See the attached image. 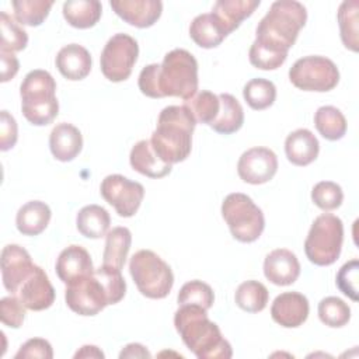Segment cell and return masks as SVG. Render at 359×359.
Masks as SVG:
<instances>
[{
	"instance_id": "1",
	"label": "cell",
	"mask_w": 359,
	"mask_h": 359,
	"mask_svg": "<svg viewBox=\"0 0 359 359\" xmlns=\"http://www.w3.org/2000/svg\"><path fill=\"white\" fill-rule=\"evenodd\" d=\"M208 310L184 304L174 314V325L187 348L199 359H230L233 349L217 324L209 320Z\"/></svg>"
},
{
	"instance_id": "2",
	"label": "cell",
	"mask_w": 359,
	"mask_h": 359,
	"mask_svg": "<svg viewBox=\"0 0 359 359\" xmlns=\"http://www.w3.org/2000/svg\"><path fill=\"white\" fill-rule=\"evenodd\" d=\"M196 121L187 105H168L161 109L150 143L158 158L167 164L184 161L192 149Z\"/></svg>"
},
{
	"instance_id": "3",
	"label": "cell",
	"mask_w": 359,
	"mask_h": 359,
	"mask_svg": "<svg viewBox=\"0 0 359 359\" xmlns=\"http://www.w3.org/2000/svg\"><path fill=\"white\" fill-rule=\"evenodd\" d=\"M307 21L306 7L296 0L273 1L257 27L255 41L272 50L287 53Z\"/></svg>"
},
{
	"instance_id": "4",
	"label": "cell",
	"mask_w": 359,
	"mask_h": 359,
	"mask_svg": "<svg viewBox=\"0 0 359 359\" xmlns=\"http://www.w3.org/2000/svg\"><path fill=\"white\" fill-rule=\"evenodd\" d=\"M21 111L25 119L35 126L49 125L59 111L56 81L42 69L31 70L20 86Z\"/></svg>"
},
{
	"instance_id": "5",
	"label": "cell",
	"mask_w": 359,
	"mask_h": 359,
	"mask_svg": "<svg viewBox=\"0 0 359 359\" xmlns=\"http://www.w3.org/2000/svg\"><path fill=\"white\" fill-rule=\"evenodd\" d=\"M158 90L163 97H178L191 100L198 90V62L185 49L168 52L157 73Z\"/></svg>"
},
{
	"instance_id": "6",
	"label": "cell",
	"mask_w": 359,
	"mask_h": 359,
	"mask_svg": "<svg viewBox=\"0 0 359 359\" xmlns=\"http://www.w3.org/2000/svg\"><path fill=\"white\" fill-rule=\"evenodd\" d=\"M129 272L139 292L149 299H164L172 289L171 268L150 250H139L132 255Z\"/></svg>"
},
{
	"instance_id": "7",
	"label": "cell",
	"mask_w": 359,
	"mask_h": 359,
	"mask_svg": "<svg viewBox=\"0 0 359 359\" xmlns=\"http://www.w3.org/2000/svg\"><path fill=\"white\" fill-rule=\"evenodd\" d=\"M342 241V220L335 215L323 213L313 222L304 241L306 257L314 265L328 266L339 258Z\"/></svg>"
},
{
	"instance_id": "8",
	"label": "cell",
	"mask_w": 359,
	"mask_h": 359,
	"mask_svg": "<svg viewBox=\"0 0 359 359\" xmlns=\"http://www.w3.org/2000/svg\"><path fill=\"white\" fill-rule=\"evenodd\" d=\"M222 216L231 236L241 243H252L259 238L265 227L262 210L254 201L241 192L229 194L222 203Z\"/></svg>"
},
{
	"instance_id": "9",
	"label": "cell",
	"mask_w": 359,
	"mask_h": 359,
	"mask_svg": "<svg viewBox=\"0 0 359 359\" xmlns=\"http://www.w3.org/2000/svg\"><path fill=\"white\" fill-rule=\"evenodd\" d=\"M289 80L299 90L325 93L337 87L339 72L337 65L325 56H304L290 67Z\"/></svg>"
},
{
	"instance_id": "10",
	"label": "cell",
	"mask_w": 359,
	"mask_h": 359,
	"mask_svg": "<svg viewBox=\"0 0 359 359\" xmlns=\"http://www.w3.org/2000/svg\"><path fill=\"white\" fill-rule=\"evenodd\" d=\"M137 56V42L128 34H115L102 49L100 59L101 72L109 81H123L129 79Z\"/></svg>"
},
{
	"instance_id": "11",
	"label": "cell",
	"mask_w": 359,
	"mask_h": 359,
	"mask_svg": "<svg viewBox=\"0 0 359 359\" xmlns=\"http://www.w3.org/2000/svg\"><path fill=\"white\" fill-rule=\"evenodd\" d=\"M100 192L121 217H132L144 198L143 185L121 174L107 175L101 182Z\"/></svg>"
},
{
	"instance_id": "12",
	"label": "cell",
	"mask_w": 359,
	"mask_h": 359,
	"mask_svg": "<svg viewBox=\"0 0 359 359\" xmlns=\"http://www.w3.org/2000/svg\"><path fill=\"white\" fill-rule=\"evenodd\" d=\"M65 300L69 309L80 316H95L109 304L108 294L95 273L69 285Z\"/></svg>"
},
{
	"instance_id": "13",
	"label": "cell",
	"mask_w": 359,
	"mask_h": 359,
	"mask_svg": "<svg viewBox=\"0 0 359 359\" xmlns=\"http://www.w3.org/2000/svg\"><path fill=\"white\" fill-rule=\"evenodd\" d=\"M278 171V157L268 147H251L244 151L237 163L240 178L252 185L271 181Z\"/></svg>"
},
{
	"instance_id": "14",
	"label": "cell",
	"mask_w": 359,
	"mask_h": 359,
	"mask_svg": "<svg viewBox=\"0 0 359 359\" xmlns=\"http://www.w3.org/2000/svg\"><path fill=\"white\" fill-rule=\"evenodd\" d=\"M34 266L25 248L18 244H7L1 251V279L7 292L15 294Z\"/></svg>"
},
{
	"instance_id": "15",
	"label": "cell",
	"mask_w": 359,
	"mask_h": 359,
	"mask_svg": "<svg viewBox=\"0 0 359 359\" xmlns=\"http://www.w3.org/2000/svg\"><path fill=\"white\" fill-rule=\"evenodd\" d=\"M15 296L32 311L49 309L55 302V289L45 271L35 265L29 276L22 282Z\"/></svg>"
},
{
	"instance_id": "16",
	"label": "cell",
	"mask_w": 359,
	"mask_h": 359,
	"mask_svg": "<svg viewBox=\"0 0 359 359\" xmlns=\"http://www.w3.org/2000/svg\"><path fill=\"white\" fill-rule=\"evenodd\" d=\"M309 311V300L299 292L280 293L271 306L272 320L285 328L300 327L307 320Z\"/></svg>"
},
{
	"instance_id": "17",
	"label": "cell",
	"mask_w": 359,
	"mask_h": 359,
	"mask_svg": "<svg viewBox=\"0 0 359 359\" xmlns=\"http://www.w3.org/2000/svg\"><path fill=\"white\" fill-rule=\"evenodd\" d=\"M94 271L88 251L77 244L66 247L56 261V275L66 286L93 275Z\"/></svg>"
},
{
	"instance_id": "18",
	"label": "cell",
	"mask_w": 359,
	"mask_h": 359,
	"mask_svg": "<svg viewBox=\"0 0 359 359\" xmlns=\"http://www.w3.org/2000/svg\"><path fill=\"white\" fill-rule=\"evenodd\" d=\"M109 4L116 15L137 28L151 27L163 11V3L158 0H114Z\"/></svg>"
},
{
	"instance_id": "19",
	"label": "cell",
	"mask_w": 359,
	"mask_h": 359,
	"mask_svg": "<svg viewBox=\"0 0 359 359\" xmlns=\"http://www.w3.org/2000/svg\"><path fill=\"white\" fill-rule=\"evenodd\" d=\"M264 275L273 285H292L300 275L299 259L292 251L286 248L273 250L265 257Z\"/></svg>"
},
{
	"instance_id": "20",
	"label": "cell",
	"mask_w": 359,
	"mask_h": 359,
	"mask_svg": "<svg viewBox=\"0 0 359 359\" xmlns=\"http://www.w3.org/2000/svg\"><path fill=\"white\" fill-rule=\"evenodd\" d=\"M49 149L56 160L72 161L83 149V136L74 125L67 122L57 123L50 132Z\"/></svg>"
},
{
	"instance_id": "21",
	"label": "cell",
	"mask_w": 359,
	"mask_h": 359,
	"mask_svg": "<svg viewBox=\"0 0 359 359\" xmlns=\"http://www.w3.org/2000/svg\"><path fill=\"white\" fill-rule=\"evenodd\" d=\"M56 67L67 80H83L90 74L91 56L84 46L79 43H69L57 52Z\"/></svg>"
},
{
	"instance_id": "22",
	"label": "cell",
	"mask_w": 359,
	"mask_h": 359,
	"mask_svg": "<svg viewBox=\"0 0 359 359\" xmlns=\"http://www.w3.org/2000/svg\"><path fill=\"white\" fill-rule=\"evenodd\" d=\"M320 151L318 139L309 129H296L285 140V153L287 160L299 167L311 164Z\"/></svg>"
},
{
	"instance_id": "23",
	"label": "cell",
	"mask_w": 359,
	"mask_h": 359,
	"mask_svg": "<svg viewBox=\"0 0 359 359\" xmlns=\"http://www.w3.org/2000/svg\"><path fill=\"white\" fill-rule=\"evenodd\" d=\"M130 165L135 171L149 178H163L171 172L172 165L161 161L154 153L150 140L143 139L135 143L129 154Z\"/></svg>"
},
{
	"instance_id": "24",
	"label": "cell",
	"mask_w": 359,
	"mask_h": 359,
	"mask_svg": "<svg viewBox=\"0 0 359 359\" xmlns=\"http://www.w3.org/2000/svg\"><path fill=\"white\" fill-rule=\"evenodd\" d=\"M227 31L219 18L212 13L196 15L189 25L191 39L201 48L212 49L219 46L227 36Z\"/></svg>"
},
{
	"instance_id": "25",
	"label": "cell",
	"mask_w": 359,
	"mask_h": 359,
	"mask_svg": "<svg viewBox=\"0 0 359 359\" xmlns=\"http://www.w3.org/2000/svg\"><path fill=\"white\" fill-rule=\"evenodd\" d=\"M52 212L45 202L29 201L22 205L15 216V226L24 236H38L49 224Z\"/></svg>"
},
{
	"instance_id": "26",
	"label": "cell",
	"mask_w": 359,
	"mask_h": 359,
	"mask_svg": "<svg viewBox=\"0 0 359 359\" xmlns=\"http://www.w3.org/2000/svg\"><path fill=\"white\" fill-rule=\"evenodd\" d=\"M259 3V0H219L213 4L212 14L219 18L227 34H231L255 11Z\"/></svg>"
},
{
	"instance_id": "27",
	"label": "cell",
	"mask_w": 359,
	"mask_h": 359,
	"mask_svg": "<svg viewBox=\"0 0 359 359\" xmlns=\"http://www.w3.org/2000/svg\"><path fill=\"white\" fill-rule=\"evenodd\" d=\"M102 6L97 0H67L63 3V17L74 28L87 29L101 18Z\"/></svg>"
},
{
	"instance_id": "28",
	"label": "cell",
	"mask_w": 359,
	"mask_h": 359,
	"mask_svg": "<svg viewBox=\"0 0 359 359\" xmlns=\"http://www.w3.org/2000/svg\"><path fill=\"white\" fill-rule=\"evenodd\" d=\"M109 224V213L100 205H87L81 208L76 216L77 230L87 238H101L107 236Z\"/></svg>"
},
{
	"instance_id": "29",
	"label": "cell",
	"mask_w": 359,
	"mask_h": 359,
	"mask_svg": "<svg viewBox=\"0 0 359 359\" xmlns=\"http://www.w3.org/2000/svg\"><path fill=\"white\" fill-rule=\"evenodd\" d=\"M220 109L210 128L222 135H231L237 132L244 123V111L241 104L231 94H219Z\"/></svg>"
},
{
	"instance_id": "30",
	"label": "cell",
	"mask_w": 359,
	"mask_h": 359,
	"mask_svg": "<svg viewBox=\"0 0 359 359\" xmlns=\"http://www.w3.org/2000/svg\"><path fill=\"white\" fill-rule=\"evenodd\" d=\"M132 244V233L128 227H114L105 236V248L102 254L104 265L122 269Z\"/></svg>"
},
{
	"instance_id": "31",
	"label": "cell",
	"mask_w": 359,
	"mask_h": 359,
	"mask_svg": "<svg viewBox=\"0 0 359 359\" xmlns=\"http://www.w3.org/2000/svg\"><path fill=\"white\" fill-rule=\"evenodd\" d=\"M314 125L318 133L331 142L342 139L346 133V119L344 114L332 105H324L316 111Z\"/></svg>"
},
{
	"instance_id": "32",
	"label": "cell",
	"mask_w": 359,
	"mask_h": 359,
	"mask_svg": "<svg viewBox=\"0 0 359 359\" xmlns=\"http://www.w3.org/2000/svg\"><path fill=\"white\" fill-rule=\"evenodd\" d=\"M268 299H269L268 289L265 287L264 283L258 280L243 282L234 293L236 304L247 313L262 311L266 307Z\"/></svg>"
},
{
	"instance_id": "33",
	"label": "cell",
	"mask_w": 359,
	"mask_h": 359,
	"mask_svg": "<svg viewBox=\"0 0 359 359\" xmlns=\"http://www.w3.org/2000/svg\"><path fill=\"white\" fill-rule=\"evenodd\" d=\"M15 20L28 27L41 25L48 17L53 1L46 0H14L11 3Z\"/></svg>"
},
{
	"instance_id": "34",
	"label": "cell",
	"mask_w": 359,
	"mask_h": 359,
	"mask_svg": "<svg viewBox=\"0 0 359 359\" xmlns=\"http://www.w3.org/2000/svg\"><path fill=\"white\" fill-rule=\"evenodd\" d=\"M244 100L247 104L255 109L262 111L269 108L276 98V87L271 80L266 79H252L250 80L243 90Z\"/></svg>"
},
{
	"instance_id": "35",
	"label": "cell",
	"mask_w": 359,
	"mask_h": 359,
	"mask_svg": "<svg viewBox=\"0 0 359 359\" xmlns=\"http://www.w3.org/2000/svg\"><path fill=\"white\" fill-rule=\"evenodd\" d=\"M341 39L345 48L358 52V1H342L338 10Z\"/></svg>"
},
{
	"instance_id": "36",
	"label": "cell",
	"mask_w": 359,
	"mask_h": 359,
	"mask_svg": "<svg viewBox=\"0 0 359 359\" xmlns=\"http://www.w3.org/2000/svg\"><path fill=\"white\" fill-rule=\"evenodd\" d=\"M185 105L191 109L196 123L199 122V123H205L209 126L216 119L219 109H220L219 95H216L208 90H203V91L195 94L191 100L185 101Z\"/></svg>"
},
{
	"instance_id": "37",
	"label": "cell",
	"mask_w": 359,
	"mask_h": 359,
	"mask_svg": "<svg viewBox=\"0 0 359 359\" xmlns=\"http://www.w3.org/2000/svg\"><path fill=\"white\" fill-rule=\"evenodd\" d=\"M0 29H1V41L0 50L1 52H20L28 43V35L25 29L14 21L7 13H0Z\"/></svg>"
},
{
	"instance_id": "38",
	"label": "cell",
	"mask_w": 359,
	"mask_h": 359,
	"mask_svg": "<svg viewBox=\"0 0 359 359\" xmlns=\"http://www.w3.org/2000/svg\"><path fill=\"white\" fill-rule=\"evenodd\" d=\"M318 317L331 328H341L351 320L349 306L339 297L328 296L318 303Z\"/></svg>"
},
{
	"instance_id": "39",
	"label": "cell",
	"mask_w": 359,
	"mask_h": 359,
	"mask_svg": "<svg viewBox=\"0 0 359 359\" xmlns=\"http://www.w3.org/2000/svg\"><path fill=\"white\" fill-rule=\"evenodd\" d=\"M177 302L178 306L194 304L201 306L205 310H209L215 302V293L208 283L195 279L182 285L177 296Z\"/></svg>"
},
{
	"instance_id": "40",
	"label": "cell",
	"mask_w": 359,
	"mask_h": 359,
	"mask_svg": "<svg viewBox=\"0 0 359 359\" xmlns=\"http://www.w3.org/2000/svg\"><path fill=\"white\" fill-rule=\"evenodd\" d=\"M94 273L101 280V283L108 294L109 304L119 303L126 293V282L122 276L121 269L102 264V266L97 268L94 271Z\"/></svg>"
},
{
	"instance_id": "41",
	"label": "cell",
	"mask_w": 359,
	"mask_h": 359,
	"mask_svg": "<svg viewBox=\"0 0 359 359\" xmlns=\"http://www.w3.org/2000/svg\"><path fill=\"white\" fill-rule=\"evenodd\" d=\"M311 199L323 210H334L344 201L342 188L332 181H320L311 189Z\"/></svg>"
},
{
	"instance_id": "42",
	"label": "cell",
	"mask_w": 359,
	"mask_h": 359,
	"mask_svg": "<svg viewBox=\"0 0 359 359\" xmlns=\"http://www.w3.org/2000/svg\"><path fill=\"white\" fill-rule=\"evenodd\" d=\"M248 57H250V63L257 69L275 70L285 63L287 55L272 50L262 45H258L257 42H252L248 52Z\"/></svg>"
},
{
	"instance_id": "43",
	"label": "cell",
	"mask_w": 359,
	"mask_h": 359,
	"mask_svg": "<svg viewBox=\"0 0 359 359\" xmlns=\"http://www.w3.org/2000/svg\"><path fill=\"white\" fill-rule=\"evenodd\" d=\"M338 289L348 296L351 300L358 302V280H359V262L358 259H351L341 266L337 273Z\"/></svg>"
},
{
	"instance_id": "44",
	"label": "cell",
	"mask_w": 359,
	"mask_h": 359,
	"mask_svg": "<svg viewBox=\"0 0 359 359\" xmlns=\"http://www.w3.org/2000/svg\"><path fill=\"white\" fill-rule=\"evenodd\" d=\"M25 306L17 296H7L0 300L1 323L10 328H20L25 318Z\"/></svg>"
},
{
	"instance_id": "45",
	"label": "cell",
	"mask_w": 359,
	"mask_h": 359,
	"mask_svg": "<svg viewBox=\"0 0 359 359\" xmlns=\"http://www.w3.org/2000/svg\"><path fill=\"white\" fill-rule=\"evenodd\" d=\"M15 359H27V358H41V359H52L53 351L52 345L43 338H31L25 344L21 345L18 352L14 356Z\"/></svg>"
},
{
	"instance_id": "46",
	"label": "cell",
	"mask_w": 359,
	"mask_h": 359,
	"mask_svg": "<svg viewBox=\"0 0 359 359\" xmlns=\"http://www.w3.org/2000/svg\"><path fill=\"white\" fill-rule=\"evenodd\" d=\"M158 67H160V65H157V63L147 65L146 67L142 69V72L139 74V80H137L139 90L146 97L161 98V94L158 90V79H157Z\"/></svg>"
},
{
	"instance_id": "47",
	"label": "cell",
	"mask_w": 359,
	"mask_h": 359,
	"mask_svg": "<svg viewBox=\"0 0 359 359\" xmlns=\"http://www.w3.org/2000/svg\"><path fill=\"white\" fill-rule=\"evenodd\" d=\"M18 137L17 122L8 111L3 109L0 114V150L7 151L14 147Z\"/></svg>"
},
{
	"instance_id": "48",
	"label": "cell",
	"mask_w": 359,
	"mask_h": 359,
	"mask_svg": "<svg viewBox=\"0 0 359 359\" xmlns=\"http://www.w3.org/2000/svg\"><path fill=\"white\" fill-rule=\"evenodd\" d=\"M0 60H1V83H6L17 74L20 69V63H18V59L14 56V53L1 52V50H0Z\"/></svg>"
},
{
	"instance_id": "49",
	"label": "cell",
	"mask_w": 359,
	"mask_h": 359,
	"mask_svg": "<svg viewBox=\"0 0 359 359\" xmlns=\"http://www.w3.org/2000/svg\"><path fill=\"white\" fill-rule=\"evenodd\" d=\"M150 352L146 349V346L140 345V344H129L126 345L121 353L119 358H150Z\"/></svg>"
},
{
	"instance_id": "50",
	"label": "cell",
	"mask_w": 359,
	"mask_h": 359,
	"mask_svg": "<svg viewBox=\"0 0 359 359\" xmlns=\"http://www.w3.org/2000/svg\"><path fill=\"white\" fill-rule=\"evenodd\" d=\"M74 358H104V353L102 351L98 349V346H94V345H84L81 346L80 351L76 352Z\"/></svg>"
}]
</instances>
